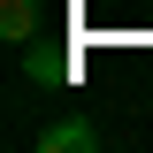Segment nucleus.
Wrapping results in <instances>:
<instances>
[{
	"mask_svg": "<svg viewBox=\"0 0 153 153\" xmlns=\"http://www.w3.org/2000/svg\"><path fill=\"white\" fill-rule=\"evenodd\" d=\"M92 146H100V130L84 123V115H61V123L38 130V153H92Z\"/></svg>",
	"mask_w": 153,
	"mask_h": 153,
	"instance_id": "f257e3e1",
	"label": "nucleus"
},
{
	"mask_svg": "<svg viewBox=\"0 0 153 153\" xmlns=\"http://www.w3.org/2000/svg\"><path fill=\"white\" fill-rule=\"evenodd\" d=\"M23 69H31L38 84H69V76H76V54H69V46H38V38H31V46H23Z\"/></svg>",
	"mask_w": 153,
	"mask_h": 153,
	"instance_id": "f03ea898",
	"label": "nucleus"
},
{
	"mask_svg": "<svg viewBox=\"0 0 153 153\" xmlns=\"http://www.w3.org/2000/svg\"><path fill=\"white\" fill-rule=\"evenodd\" d=\"M0 31H8V46H31L38 38V0H0Z\"/></svg>",
	"mask_w": 153,
	"mask_h": 153,
	"instance_id": "7ed1b4c3",
	"label": "nucleus"
}]
</instances>
